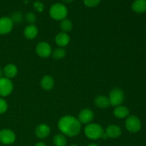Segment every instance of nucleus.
<instances>
[{
  "label": "nucleus",
  "mask_w": 146,
  "mask_h": 146,
  "mask_svg": "<svg viewBox=\"0 0 146 146\" xmlns=\"http://www.w3.org/2000/svg\"><path fill=\"white\" fill-rule=\"evenodd\" d=\"M34 146H46V145L44 142H38L35 144Z\"/></svg>",
  "instance_id": "28"
},
{
  "label": "nucleus",
  "mask_w": 146,
  "mask_h": 146,
  "mask_svg": "<svg viewBox=\"0 0 146 146\" xmlns=\"http://www.w3.org/2000/svg\"><path fill=\"white\" fill-rule=\"evenodd\" d=\"M66 51L64 49V48H61V47H59V48H57L56 49H54V51H52V55L53 58H55L56 60H60L64 58V57L66 56Z\"/></svg>",
  "instance_id": "22"
},
{
  "label": "nucleus",
  "mask_w": 146,
  "mask_h": 146,
  "mask_svg": "<svg viewBox=\"0 0 146 146\" xmlns=\"http://www.w3.org/2000/svg\"><path fill=\"white\" fill-rule=\"evenodd\" d=\"M3 75H4V72H3V70L0 68V78H2Z\"/></svg>",
  "instance_id": "29"
},
{
  "label": "nucleus",
  "mask_w": 146,
  "mask_h": 146,
  "mask_svg": "<svg viewBox=\"0 0 146 146\" xmlns=\"http://www.w3.org/2000/svg\"><path fill=\"white\" fill-rule=\"evenodd\" d=\"M60 29L62 30V32H69L73 29L72 21L66 18L61 20V22H60Z\"/></svg>",
  "instance_id": "20"
},
{
  "label": "nucleus",
  "mask_w": 146,
  "mask_h": 146,
  "mask_svg": "<svg viewBox=\"0 0 146 146\" xmlns=\"http://www.w3.org/2000/svg\"><path fill=\"white\" fill-rule=\"evenodd\" d=\"M14 22L10 17H4L0 18V35L9 34L13 29Z\"/></svg>",
  "instance_id": "9"
},
{
  "label": "nucleus",
  "mask_w": 146,
  "mask_h": 146,
  "mask_svg": "<svg viewBox=\"0 0 146 146\" xmlns=\"http://www.w3.org/2000/svg\"><path fill=\"white\" fill-rule=\"evenodd\" d=\"M129 110H128V108L126 106L121 105L116 106L114 108L113 115L117 118L123 119V118H127L128 115H129Z\"/></svg>",
  "instance_id": "17"
},
{
  "label": "nucleus",
  "mask_w": 146,
  "mask_h": 146,
  "mask_svg": "<svg viewBox=\"0 0 146 146\" xmlns=\"http://www.w3.org/2000/svg\"><path fill=\"white\" fill-rule=\"evenodd\" d=\"M70 38L69 35L67 33L65 32H59L55 37V42L57 45L59 47L64 48V47L68 45L70 43Z\"/></svg>",
  "instance_id": "13"
},
{
  "label": "nucleus",
  "mask_w": 146,
  "mask_h": 146,
  "mask_svg": "<svg viewBox=\"0 0 146 146\" xmlns=\"http://www.w3.org/2000/svg\"><path fill=\"white\" fill-rule=\"evenodd\" d=\"M124 98L125 96H124L123 91L119 88H115L111 90L108 96L111 106L115 107L121 106L123 102Z\"/></svg>",
  "instance_id": "4"
},
{
  "label": "nucleus",
  "mask_w": 146,
  "mask_h": 146,
  "mask_svg": "<svg viewBox=\"0 0 146 146\" xmlns=\"http://www.w3.org/2000/svg\"><path fill=\"white\" fill-rule=\"evenodd\" d=\"M7 109H8V104L6 100L3 98H0V114L6 113Z\"/></svg>",
  "instance_id": "25"
},
{
  "label": "nucleus",
  "mask_w": 146,
  "mask_h": 146,
  "mask_svg": "<svg viewBox=\"0 0 146 146\" xmlns=\"http://www.w3.org/2000/svg\"><path fill=\"white\" fill-rule=\"evenodd\" d=\"M41 86L45 91H50L54 86V78L49 75L44 76L41 80Z\"/></svg>",
  "instance_id": "18"
},
{
  "label": "nucleus",
  "mask_w": 146,
  "mask_h": 146,
  "mask_svg": "<svg viewBox=\"0 0 146 146\" xmlns=\"http://www.w3.org/2000/svg\"><path fill=\"white\" fill-rule=\"evenodd\" d=\"M16 134L10 129L0 131V143L4 145H11L16 141Z\"/></svg>",
  "instance_id": "8"
},
{
  "label": "nucleus",
  "mask_w": 146,
  "mask_h": 146,
  "mask_svg": "<svg viewBox=\"0 0 146 146\" xmlns=\"http://www.w3.org/2000/svg\"><path fill=\"white\" fill-rule=\"evenodd\" d=\"M11 19L13 21V22H14V23H20L22 21L23 16L21 13L19 12V11H15V12L13 13Z\"/></svg>",
  "instance_id": "24"
},
{
  "label": "nucleus",
  "mask_w": 146,
  "mask_h": 146,
  "mask_svg": "<svg viewBox=\"0 0 146 146\" xmlns=\"http://www.w3.org/2000/svg\"><path fill=\"white\" fill-rule=\"evenodd\" d=\"M25 20L27 22H28L29 24H34V23L36 21V15L32 12H28L26 14L25 17Z\"/></svg>",
  "instance_id": "23"
},
{
  "label": "nucleus",
  "mask_w": 146,
  "mask_h": 146,
  "mask_svg": "<svg viewBox=\"0 0 146 146\" xmlns=\"http://www.w3.org/2000/svg\"><path fill=\"white\" fill-rule=\"evenodd\" d=\"M62 1L65 3H71V2H72L74 0H62Z\"/></svg>",
  "instance_id": "30"
},
{
  "label": "nucleus",
  "mask_w": 146,
  "mask_h": 146,
  "mask_svg": "<svg viewBox=\"0 0 146 146\" xmlns=\"http://www.w3.org/2000/svg\"><path fill=\"white\" fill-rule=\"evenodd\" d=\"M0 146H1V145H0Z\"/></svg>",
  "instance_id": "33"
},
{
  "label": "nucleus",
  "mask_w": 146,
  "mask_h": 146,
  "mask_svg": "<svg viewBox=\"0 0 146 146\" xmlns=\"http://www.w3.org/2000/svg\"><path fill=\"white\" fill-rule=\"evenodd\" d=\"M104 132L107 135L108 138H119L122 134L121 127L115 125V124H111V125H108Z\"/></svg>",
  "instance_id": "11"
},
{
  "label": "nucleus",
  "mask_w": 146,
  "mask_h": 146,
  "mask_svg": "<svg viewBox=\"0 0 146 146\" xmlns=\"http://www.w3.org/2000/svg\"><path fill=\"white\" fill-rule=\"evenodd\" d=\"M53 142L55 146H66L67 139L64 135L59 133L54 137Z\"/></svg>",
  "instance_id": "21"
},
{
  "label": "nucleus",
  "mask_w": 146,
  "mask_h": 146,
  "mask_svg": "<svg viewBox=\"0 0 146 146\" xmlns=\"http://www.w3.org/2000/svg\"><path fill=\"white\" fill-rule=\"evenodd\" d=\"M38 33V28L34 24H29L24 30V35L26 38L29 40L34 39Z\"/></svg>",
  "instance_id": "14"
},
{
  "label": "nucleus",
  "mask_w": 146,
  "mask_h": 146,
  "mask_svg": "<svg viewBox=\"0 0 146 146\" xmlns=\"http://www.w3.org/2000/svg\"><path fill=\"white\" fill-rule=\"evenodd\" d=\"M94 104L99 108L106 109L111 106L108 97L105 95H98L94 98Z\"/></svg>",
  "instance_id": "15"
},
{
  "label": "nucleus",
  "mask_w": 146,
  "mask_h": 146,
  "mask_svg": "<svg viewBox=\"0 0 146 146\" xmlns=\"http://www.w3.org/2000/svg\"><path fill=\"white\" fill-rule=\"evenodd\" d=\"M50 17L56 21H61L66 18L68 15V9L65 5L61 3L53 4L49 9Z\"/></svg>",
  "instance_id": "3"
},
{
  "label": "nucleus",
  "mask_w": 146,
  "mask_h": 146,
  "mask_svg": "<svg viewBox=\"0 0 146 146\" xmlns=\"http://www.w3.org/2000/svg\"><path fill=\"white\" fill-rule=\"evenodd\" d=\"M14 89V85L11 79L6 77L0 78V96L6 97L9 96Z\"/></svg>",
  "instance_id": "6"
},
{
  "label": "nucleus",
  "mask_w": 146,
  "mask_h": 146,
  "mask_svg": "<svg viewBox=\"0 0 146 146\" xmlns=\"http://www.w3.org/2000/svg\"><path fill=\"white\" fill-rule=\"evenodd\" d=\"M51 133V128L47 124L41 123L36 127L35 130V134L36 137L40 139H45Z\"/></svg>",
  "instance_id": "12"
},
{
  "label": "nucleus",
  "mask_w": 146,
  "mask_h": 146,
  "mask_svg": "<svg viewBox=\"0 0 146 146\" xmlns=\"http://www.w3.org/2000/svg\"><path fill=\"white\" fill-rule=\"evenodd\" d=\"M132 9L136 13H143L146 11V0H135L133 2Z\"/></svg>",
  "instance_id": "19"
},
{
  "label": "nucleus",
  "mask_w": 146,
  "mask_h": 146,
  "mask_svg": "<svg viewBox=\"0 0 146 146\" xmlns=\"http://www.w3.org/2000/svg\"><path fill=\"white\" fill-rule=\"evenodd\" d=\"M94 118V112L88 108H84L81 110L78 115V120L79 122L81 124H86V125L91 123Z\"/></svg>",
  "instance_id": "10"
},
{
  "label": "nucleus",
  "mask_w": 146,
  "mask_h": 146,
  "mask_svg": "<svg viewBox=\"0 0 146 146\" xmlns=\"http://www.w3.org/2000/svg\"><path fill=\"white\" fill-rule=\"evenodd\" d=\"M104 129L98 123H89L86 125L84 128V134L90 140H98L101 138Z\"/></svg>",
  "instance_id": "2"
},
{
  "label": "nucleus",
  "mask_w": 146,
  "mask_h": 146,
  "mask_svg": "<svg viewBox=\"0 0 146 146\" xmlns=\"http://www.w3.org/2000/svg\"><path fill=\"white\" fill-rule=\"evenodd\" d=\"M101 2V0H84V3L86 7H95L98 5Z\"/></svg>",
  "instance_id": "26"
},
{
  "label": "nucleus",
  "mask_w": 146,
  "mask_h": 146,
  "mask_svg": "<svg viewBox=\"0 0 146 146\" xmlns=\"http://www.w3.org/2000/svg\"><path fill=\"white\" fill-rule=\"evenodd\" d=\"M52 48L48 43L45 41H41L38 43L36 46V52L37 55L41 58H47L51 56L52 54Z\"/></svg>",
  "instance_id": "7"
},
{
  "label": "nucleus",
  "mask_w": 146,
  "mask_h": 146,
  "mask_svg": "<svg viewBox=\"0 0 146 146\" xmlns=\"http://www.w3.org/2000/svg\"><path fill=\"white\" fill-rule=\"evenodd\" d=\"M81 123L78 118L72 115H65L59 119L58 128L61 133L65 136L75 137L81 131Z\"/></svg>",
  "instance_id": "1"
},
{
  "label": "nucleus",
  "mask_w": 146,
  "mask_h": 146,
  "mask_svg": "<svg viewBox=\"0 0 146 146\" xmlns=\"http://www.w3.org/2000/svg\"><path fill=\"white\" fill-rule=\"evenodd\" d=\"M87 146H98V145L96 143H91V144H88Z\"/></svg>",
  "instance_id": "31"
},
{
  "label": "nucleus",
  "mask_w": 146,
  "mask_h": 146,
  "mask_svg": "<svg viewBox=\"0 0 146 146\" xmlns=\"http://www.w3.org/2000/svg\"><path fill=\"white\" fill-rule=\"evenodd\" d=\"M34 7L36 11H38V12H41L44 10V5L41 1H36L34 4Z\"/></svg>",
  "instance_id": "27"
},
{
  "label": "nucleus",
  "mask_w": 146,
  "mask_h": 146,
  "mask_svg": "<svg viewBox=\"0 0 146 146\" xmlns=\"http://www.w3.org/2000/svg\"><path fill=\"white\" fill-rule=\"evenodd\" d=\"M70 146H78L76 145V144H72V145H71Z\"/></svg>",
  "instance_id": "32"
},
{
  "label": "nucleus",
  "mask_w": 146,
  "mask_h": 146,
  "mask_svg": "<svg viewBox=\"0 0 146 146\" xmlns=\"http://www.w3.org/2000/svg\"><path fill=\"white\" fill-rule=\"evenodd\" d=\"M125 128L131 133H138L141 128V121L135 115L128 116L125 121Z\"/></svg>",
  "instance_id": "5"
},
{
  "label": "nucleus",
  "mask_w": 146,
  "mask_h": 146,
  "mask_svg": "<svg viewBox=\"0 0 146 146\" xmlns=\"http://www.w3.org/2000/svg\"><path fill=\"white\" fill-rule=\"evenodd\" d=\"M3 72H4V75L6 78H14L18 74V68H17V66L14 65L13 64H9L3 69Z\"/></svg>",
  "instance_id": "16"
}]
</instances>
